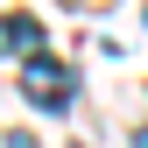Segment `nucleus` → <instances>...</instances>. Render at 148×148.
Returning a JSON list of instances; mask_svg holds the SVG:
<instances>
[{"label": "nucleus", "instance_id": "1", "mask_svg": "<svg viewBox=\"0 0 148 148\" xmlns=\"http://www.w3.org/2000/svg\"><path fill=\"white\" fill-rule=\"evenodd\" d=\"M21 92L35 106H49V113H57V106L71 99V71L57 64V57H28V71H21Z\"/></svg>", "mask_w": 148, "mask_h": 148}, {"label": "nucleus", "instance_id": "2", "mask_svg": "<svg viewBox=\"0 0 148 148\" xmlns=\"http://www.w3.org/2000/svg\"><path fill=\"white\" fill-rule=\"evenodd\" d=\"M7 42H21V49H35V42H42V28H35V14H7Z\"/></svg>", "mask_w": 148, "mask_h": 148}, {"label": "nucleus", "instance_id": "3", "mask_svg": "<svg viewBox=\"0 0 148 148\" xmlns=\"http://www.w3.org/2000/svg\"><path fill=\"white\" fill-rule=\"evenodd\" d=\"M7 148H35V134H21V127H14V134H7Z\"/></svg>", "mask_w": 148, "mask_h": 148}, {"label": "nucleus", "instance_id": "4", "mask_svg": "<svg viewBox=\"0 0 148 148\" xmlns=\"http://www.w3.org/2000/svg\"><path fill=\"white\" fill-rule=\"evenodd\" d=\"M71 7H106V0H71Z\"/></svg>", "mask_w": 148, "mask_h": 148}, {"label": "nucleus", "instance_id": "5", "mask_svg": "<svg viewBox=\"0 0 148 148\" xmlns=\"http://www.w3.org/2000/svg\"><path fill=\"white\" fill-rule=\"evenodd\" d=\"M0 49H7V21H0Z\"/></svg>", "mask_w": 148, "mask_h": 148}]
</instances>
